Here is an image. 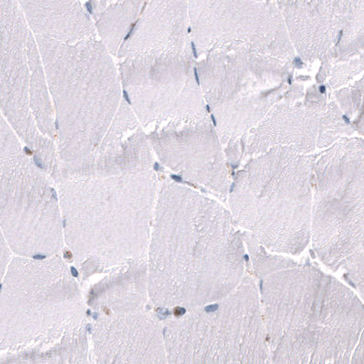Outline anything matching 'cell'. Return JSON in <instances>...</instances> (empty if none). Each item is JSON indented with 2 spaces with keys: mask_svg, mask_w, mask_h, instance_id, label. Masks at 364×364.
Returning a JSON list of instances; mask_svg holds the SVG:
<instances>
[{
  "mask_svg": "<svg viewBox=\"0 0 364 364\" xmlns=\"http://www.w3.org/2000/svg\"><path fill=\"white\" fill-rule=\"evenodd\" d=\"M236 227L219 201L175 181L159 186L147 252L152 304L187 310L229 294L248 263Z\"/></svg>",
  "mask_w": 364,
  "mask_h": 364,
  "instance_id": "obj_1",
  "label": "cell"
},
{
  "mask_svg": "<svg viewBox=\"0 0 364 364\" xmlns=\"http://www.w3.org/2000/svg\"><path fill=\"white\" fill-rule=\"evenodd\" d=\"M250 272L259 294L271 362L350 363L364 334L358 296L306 259L273 255L248 232Z\"/></svg>",
  "mask_w": 364,
  "mask_h": 364,
  "instance_id": "obj_2",
  "label": "cell"
},
{
  "mask_svg": "<svg viewBox=\"0 0 364 364\" xmlns=\"http://www.w3.org/2000/svg\"><path fill=\"white\" fill-rule=\"evenodd\" d=\"M85 308L63 259H11L0 284V362L85 363Z\"/></svg>",
  "mask_w": 364,
  "mask_h": 364,
  "instance_id": "obj_3",
  "label": "cell"
},
{
  "mask_svg": "<svg viewBox=\"0 0 364 364\" xmlns=\"http://www.w3.org/2000/svg\"><path fill=\"white\" fill-rule=\"evenodd\" d=\"M36 38L54 114L55 180L92 177L125 102L119 70L95 37L76 43Z\"/></svg>",
  "mask_w": 364,
  "mask_h": 364,
  "instance_id": "obj_4",
  "label": "cell"
},
{
  "mask_svg": "<svg viewBox=\"0 0 364 364\" xmlns=\"http://www.w3.org/2000/svg\"><path fill=\"white\" fill-rule=\"evenodd\" d=\"M158 182L152 168L60 181L63 242L84 279L147 259Z\"/></svg>",
  "mask_w": 364,
  "mask_h": 364,
  "instance_id": "obj_5",
  "label": "cell"
},
{
  "mask_svg": "<svg viewBox=\"0 0 364 364\" xmlns=\"http://www.w3.org/2000/svg\"><path fill=\"white\" fill-rule=\"evenodd\" d=\"M316 157L275 147L246 159L227 195L236 226L272 252H303L311 242V168Z\"/></svg>",
  "mask_w": 364,
  "mask_h": 364,
  "instance_id": "obj_6",
  "label": "cell"
},
{
  "mask_svg": "<svg viewBox=\"0 0 364 364\" xmlns=\"http://www.w3.org/2000/svg\"><path fill=\"white\" fill-rule=\"evenodd\" d=\"M312 248L363 297L364 151L362 138L340 139L311 168Z\"/></svg>",
  "mask_w": 364,
  "mask_h": 364,
  "instance_id": "obj_7",
  "label": "cell"
},
{
  "mask_svg": "<svg viewBox=\"0 0 364 364\" xmlns=\"http://www.w3.org/2000/svg\"><path fill=\"white\" fill-rule=\"evenodd\" d=\"M162 320L169 363H271L258 284L248 263L241 282L219 301L175 310Z\"/></svg>",
  "mask_w": 364,
  "mask_h": 364,
  "instance_id": "obj_8",
  "label": "cell"
},
{
  "mask_svg": "<svg viewBox=\"0 0 364 364\" xmlns=\"http://www.w3.org/2000/svg\"><path fill=\"white\" fill-rule=\"evenodd\" d=\"M202 57L196 64L198 82L224 148L245 139L284 100L295 63L249 50Z\"/></svg>",
  "mask_w": 364,
  "mask_h": 364,
  "instance_id": "obj_9",
  "label": "cell"
},
{
  "mask_svg": "<svg viewBox=\"0 0 364 364\" xmlns=\"http://www.w3.org/2000/svg\"><path fill=\"white\" fill-rule=\"evenodd\" d=\"M0 109L38 159L51 157L53 109L37 38L17 0H0Z\"/></svg>",
  "mask_w": 364,
  "mask_h": 364,
  "instance_id": "obj_10",
  "label": "cell"
},
{
  "mask_svg": "<svg viewBox=\"0 0 364 364\" xmlns=\"http://www.w3.org/2000/svg\"><path fill=\"white\" fill-rule=\"evenodd\" d=\"M125 58L120 77L140 124L156 129L209 117L193 50L146 52Z\"/></svg>",
  "mask_w": 364,
  "mask_h": 364,
  "instance_id": "obj_11",
  "label": "cell"
},
{
  "mask_svg": "<svg viewBox=\"0 0 364 364\" xmlns=\"http://www.w3.org/2000/svg\"><path fill=\"white\" fill-rule=\"evenodd\" d=\"M0 228L19 256L46 258L63 245L56 191L25 152L0 161Z\"/></svg>",
  "mask_w": 364,
  "mask_h": 364,
  "instance_id": "obj_12",
  "label": "cell"
},
{
  "mask_svg": "<svg viewBox=\"0 0 364 364\" xmlns=\"http://www.w3.org/2000/svg\"><path fill=\"white\" fill-rule=\"evenodd\" d=\"M196 57L209 52L249 50L294 63L295 50L274 2L188 0Z\"/></svg>",
  "mask_w": 364,
  "mask_h": 364,
  "instance_id": "obj_13",
  "label": "cell"
},
{
  "mask_svg": "<svg viewBox=\"0 0 364 364\" xmlns=\"http://www.w3.org/2000/svg\"><path fill=\"white\" fill-rule=\"evenodd\" d=\"M148 141L169 170L227 203L232 175L222 143L209 117L156 128Z\"/></svg>",
  "mask_w": 364,
  "mask_h": 364,
  "instance_id": "obj_14",
  "label": "cell"
},
{
  "mask_svg": "<svg viewBox=\"0 0 364 364\" xmlns=\"http://www.w3.org/2000/svg\"><path fill=\"white\" fill-rule=\"evenodd\" d=\"M92 328L97 363H165L161 320L145 308L98 314Z\"/></svg>",
  "mask_w": 364,
  "mask_h": 364,
  "instance_id": "obj_15",
  "label": "cell"
},
{
  "mask_svg": "<svg viewBox=\"0 0 364 364\" xmlns=\"http://www.w3.org/2000/svg\"><path fill=\"white\" fill-rule=\"evenodd\" d=\"M295 52L305 63L328 54L363 0H275Z\"/></svg>",
  "mask_w": 364,
  "mask_h": 364,
  "instance_id": "obj_16",
  "label": "cell"
},
{
  "mask_svg": "<svg viewBox=\"0 0 364 364\" xmlns=\"http://www.w3.org/2000/svg\"><path fill=\"white\" fill-rule=\"evenodd\" d=\"M188 50H193L188 0H147L118 53Z\"/></svg>",
  "mask_w": 364,
  "mask_h": 364,
  "instance_id": "obj_17",
  "label": "cell"
},
{
  "mask_svg": "<svg viewBox=\"0 0 364 364\" xmlns=\"http://www.w3.org/2000/svg\"><path fill=\"white\" fill-rule=\"evenodd\" d=\"M320 116L321 113L307 108L303 102L281 100L242 139L244 161L275 147L311 154L317 148Z\"/></svg>",
  "mask_w": 364,
  "mask_h": 364,
  "instance_id": "obj_18",
  "label": "cell"
},
{
  "mask_svg": "<svg viewBox=\"0 0 364 364\" xmlns=\"http://www.w3.org/2000/svg\"><path fill=\"white\" fill-rule=\"evenodd\" d=\"M35 36L76 43L95 37V28L80 0H17Z\"/></svg>",
  "mask_w": 364,
  "mask_h": 364,
  "instance_id": "obj_19",
  "label": "cell"
},
{
  "mask_svg": "<svg viewBox=\"0 0 364 364\" xmlns=\"http://www.w3.org/2000/svg\"><path fill=\"white\" fill-rule=\"evenodd\" d=\"M147 0L115 3L95 16L96 28L110 53L116 54L132 31Z\"/></svg>",
  "mask_w": 364,
  "mask_h": 364,
  "instance_id": "obj_20",
  "label": "cell"
},
{
  "mask_svg": "<svg viewBox=\"0 0 364 364\" xmlns=\"http://www.w3.org/2000/svg\"><path fill=\"white\" fill-rule=\"evenodd\" d=\"M363 15L364 9L357 13L340 32L333 48L325 55L331 58L333 65L363 54Z\"/></svg>",
  "mask_w": 364,
  "mask_h": 364,
  "instance_id": "obj_21",
  "label": "cell"
},
{
  "mask_svg": "<svg viewBox=\"0 0 364 364\" xmlns=\"http://www.w3.org/2000/svg\"><path fill=\"white\" fill-rule=\"evenodd\" d=\"M353 127L346 122L336 102H331L318 120L317 147L330 148L340 139L353 135Z\"/></svg>",
  "mask_w": 364,
  "mask_h": 364,
  "instance_id": "obj_22",
  "label": "cell"
},
{
  "mask_svg": "<svg viewBox=\"0 0 364 364\" xmlns=\"http://www.w3.org/2000/svg\"><path fill=\"white\" fill-rule=\"evenodd\" d=\"M334 96L344 116L353 118L359 115L360 112H363V77L349 87L336 90Z\"/></svg>",
  "mask_w": 364,
  "mask_h": 364,
  "instance_id": "obj_23",
  "label": "cell"
},
{
  "mask_svg": "<svg viewBox=\"0 0 364 364\" xmlns=\"http://www.w3.org/2000/svg\"><path fill=\"white\" fill-rule=\"evenodd\" d=\"M363 70V54L352 60L338 63L331 68L328 85L331 90H336L340 87L349 84L354 77L358 76Z\"/></svg>",
  "mask_w": 364,
  "mask_h": 364,
  "instance_id": "obj_24",
  "label": "cell"
},
{
  "mask_svg": "<svg viewBox=\"0 0 364 364\" xmlns=\"http://www.w3.org/2000/svg\"><path fill=\"white\" fill-rule=\"evenodd\" d=\"M21 139L0 109V161L22 154Z\"/></svg>",
  "mask_w": 364,
  "mask_h": 364,
  "instance_id": "obj_25",
  "label": "cell"
},
{
  "mask_svg": "<svg viewBox=\"0 0 364 364\" xmlns=\"http://www.w3.org/2000/svg\"><path fill=\"white\" fill-rule=\"evenodd\" d=\"M304 97L303 104L307 108L321 114L326 109L328 105L326 96L321 93L316 86L310 87Z\"/></svg>",
  "mask_w": 364,
  "mask_h": 364,
  "instance_id": "obj_26",
  "label": "cell"
},
{
  "mask_svg": "<svg viewBox=\"0 0 364 364\" xmlns=\"http://www.w3.org/2000/svg\"><path fill=\"white\" fill-rule=\"evenodd\" d=\"M11 259V248H9L1 228H0V284L4 278Z\"/></svg>",
  "mask_w": 364,
  "mask_h": 364,
  "instance_id": "obj_27",
  "label": "cell"
},
{
  "mask_svg": "<svg viewBox=\"0 0 364 364\" xmlns=\"http://www.w3.org/2000/svg\"><path fill=\"white\" fill-rule=\"evenodd\" d=\"M90 6H92L94 15L99 14L109 6L115 4V3L125 1V0H89Z\"/></svg>",
  "mask_w": 364,
  "mask_h": 364,
  "instance_id": "obj_28",
  "label": "cell"
},
{
  "mask_svg": "<svg viewBox=\"0 0 364 364\" xmlns=\"http://www.w3.org/2000/svg\"><path fill=\"white\" fill-rule=\"evenodd\" d=\"M350 363L364 364V334L360 337L359 343L354 350Z\"/></svg>",
  "mask_w": 364,
  "mask_h": 364,
  "instance_id": "obj_29",
  "label": "cell"
},
{
  "mask_svg": "<svg viewBox=\"0 0 364 364\" xmlns=\"http://www.w3.org/2000/svg\"><path fill=\"white\" fill-rule=\"evenodd\" d=\"M259 1L273 2V0H259Z\"/></svg>",
  "mask_w": 364,
  "mask_h": 364,
  "instance_id": "obj_30",
  "label": "cell"
}]
</instances>
